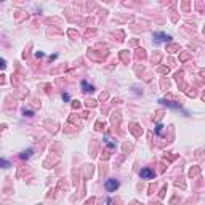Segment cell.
Here are the masks:
<instances>
[{"label":"cell","instance_id":"obj_1","mask_svg":"<svg viewBox=\"0 0 205 205\" xmlns=\"http://www.w3.org/2000/svg\"><path fill=\"white\" fill-rule=\"evenodd\" d=\"M139 176H141L143 180H152L154 176H156V173H154V170H151V168H141L139 170Z\"/></svg>","mask_w":205,"mask_h":205},{"label":"cell","instance_id":"obj_2","mask_svg":"<svg viewBox=\"0 0 205 205\" xmlns=\"http://www.w3.org/2000/svg\"><path fill=\"white\" fill-rule=\"evenodd\" d=\"M154 40L156 42H170L171 35L165 34V32H156V34H154Z\"/></svg>","mask_w":205,"mask_h":205},{"label":"cell","instance_id":"obj_3","mask_svg":"<svg viewBox=\"0 0 205 205\" xmlns=\"http://www.w3.org/2000/svg\"><path fill=\"white\" fill-rule=\"evenodd\" d=\"M106 189H108V191H111V192H112V191H115V189H117L119 188V186H120V183H119V181L117 180H108V181H106Z\"/></svg>","mask_w":205,"mask_h":205},{"label":"cell","instance_id":"obj_4","mask_svg":"<svg viewBox=\"0 0 205 205\" xmlns=\"http://www.w3.org/2000/svg\"><path fill=\"white\" fill-rule=\"evenodd\" d=\"M82 88H83V91H87V93H93V91H95V87L90 85V83H88L87 80L82 82Z\"/></svg>","mask_w":205,"mask_h":205},{"label":"cell","instance_id":"obj_5","mask_svg":"<svg viewBox=\"0 0 205 205\" xmlns=\"http://www.w3.org/2000/svg\"><path fill=\"white\" fill-rule=\"evenodd\" d=\"M162 104H165V106H170V108H175V109H178L180 108V104H175V103H171V101H165V100H160Z\"/></svg>","mask_w":205,"mask_h":205},{"label":"cell","instance_id":"obj_6","mask_svg":"<svg viewBox=\"0 0 205 205\" xmlns=\"http://www.w3.org/2000/svg\"><path fill=\"white\" fill-rule=\"evenodd\" d=\"M31 156H32V149H27V151H22L21 152L19 157H21V159H29Z\"/></svg>","mask_w":205,"mask_h":205},{"label":"cell","instance_id":"obj_7","mask_svg":"<svg viewBox=\"0 0 205 205\" xmlns=\"http://www.w3.org/2000/svg\"><path fill=\"white\" fill-rule=\"evenodd\" d=\"M8 167H11V164L5 159H0V168H8Z\"/></svg>","mask_w":205,"mask_h":205},{"label":"cell","instance_id":"obj_8","mask_svg":"<svg viewBox=\"0 0 205 205\" xmlns=\"http://www.w3.org/2000/svg\"><path fill=\"white\" fill-rule=\"evenodd\" d=\"M162 132H164V125L159 123V125L156 127V133H157V135H162Z\"/></svg>","mask_w":205,"mask_h":205},{"label":"cell","instance_id":"obj_9","mask_svg":"<svg viewBox=\"0 0 205 205\" xmlns=\"http://www.w3.org/2000/svg\"><path fill=\"white\" fill-rule=\"evenodd\" d=\"M7 67V61L3 58H0V69H5Z\"/></svg>","mask_w":205,"mask_h":205},{"label":"cell","instance_id":"obj_10","mask_svg":"<svg viewBox=\"0 0 205 205\" xmlns=\"http://www.w3.org/2000/svg\"><path fill=\"white\" fill-rule=\"evenodd\" d=\"M32 114H34V112H32V111H24V115H27V117H31Z\"/></svg>","mask_w":205,"mask_h":205},{"label":"cell","instance_id":"obj_11","mask_svg":"<svg viewBox=\"0 0 205 205\" xmlns=\"http://www.w3.org/2000/svg\"><path fill=\"white\" fill-rule=\"evenodd\" d=\"M63 98H64V101H69V95H67V93H64Z\"/></svg>","mask_w":205,"mask_h":205}]
</instances>
